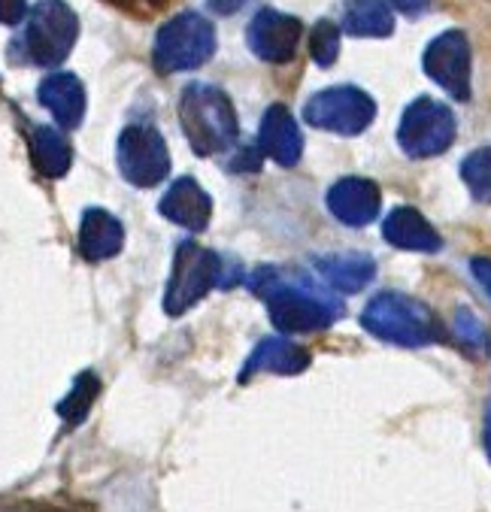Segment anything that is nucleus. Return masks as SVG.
Segmentation results:
<instances>
[{
	"label": "nucleus",
	"instance_id": "1",
	"mask_svg": "<svg viewBox=\"0 0 491 512\" xmlns=\"http://www.w3.org/2000/svg\"><path fill=\"white\" fill-rule=\"evenodd\" d=\"M258 279L255 291L267 297L270 319L282 334L325 331L343 316L340 300L304 276H273V270H261Z\"/></svg>",
	"mask_w": 491,
	"mask_h": 512
},
{
	"label": "nucleus",
	"instance_id": "2",
	"mask_svg": "<svg viewBox=\"0 0 491 512\" xmlns=\"http://www.w3.org/2000/svg\"><path fill=\"white\" fill-rule=\"evenodd\" d=\"M361 325L373 337H379L385 343H395V346H407V349H419V346L446 340L440 319L422 300L401 294V291L376 294L367 303V310L361 313Z\"/></svg>",
	"mask_w": 491,
	"mask_h": 512
},
{
	"label": "nucleus",
	"instance_id": "3",
	"mask_svg": "<svg viewBox=\"0 0 491 512\" xmlns=\"http://www.w3.org/2000/svg\"><path fill=\"white\" fill-rule=\"evenodd\" d=\"M182 128L188 134V143L198 155H213L234 143L237 137V116L225 91L213 85H188L182 94Z\"/></svg>",
	"mask_w": 491,
	"mask_h": 512
},
{
	"label": "nucleus",
	"instance_id": "4",
	"mask_svg": "<svg viewBox=\"0 0 491 512\" xmlns=\"http://www.w3.org/2000/svg\"><path fill=\"white\" fill-rule=\"evenodd\" d=\"M76 34H79V22L64 0H40L34 13L28 16V25L16 40L13 52H22V61L28 64L55 67L70 55Z\"/></svg>",
	"mask_w": 491,
	"mask_h": 512
},
{
	"label": "nucleus",
	"instance_id": "5",
	"mask_svg": "<svg viewBox=\"0 0 491 512\" xmlns=\"http://www.w3.org/2000/svg\"><path fill=\"white\" fill-rule=\"evenodd\" d=\"M304 119L319 131L355 137L373 125L376 104L367 91H361L355 85H334V88H325L307 100Z\"/></svg>",
	"mask_w": 491,
	"mask_h": 512
},
{
	"label": "nucleus",
	"instance_id": "6",
	"mask_svg": "<svg viewBox=\"0 0 491 512\" xmlns=\"http://www.w3.org/2000/svg\"><path fill=\"white\" fill-rule=\"evenodd\" d=\"M216 52V31L210 19L198 13H182L170 19L155 40V64L164 73L201 67Z\"/></svg>",
	"mask_w": 491,
	"mask_h": 512
},
{
	"label": "nucleus",
	"instance_id": "7",
	"mask_svg": "<svg viewBox=\"0 0 491 512\" xmlns=\"http://www.w3.org/2000/svg\"><path fill=\"white\" fill-rule=\"evenodd\" d=\"M455 113L434 97H419L404 110L398 125V143L410 158L443 155L455 143Z\"/></svg>",
	"mask_w": 491,
	"mask_h": 512
},
{
	"label": "nucleus",
	"instance_id": "8",
	"mask_svg": "<svg viewBox=\"0 0 491 512\" xmlns=\"http://www.w3.org/2000/svg\"><path fill=\"white\" fill-rule=\"evenodd\" d=\"M470 61V40L464 31H443L422 55L428 79H434L455 100H470Z\"/></svg>",
	"mask_w": 491,
	"mask_h": 512
},
{
	"label": "nucleus",
	"instance_id": "9",
	"mask_svg": "<svg viewBox=\"0 0 491 512\" xmlns=\"http://www.w3.org/2000/svg\"><path fill=\"white\" fill-rule=\"evenodd\" d=\"M228 279L222 273V261L219 255L194 246V243H185L176 255V267H173V282H170V291H167V306L170 313H182L188 306L204 297L216 282Z\"/></svg>",
	"mask_w": 491,
	"mask_h": 512
},
{
	"label": "nucleus",
	"instance_id": "10",
	"mask_svg": "<svg viewBox=\"0 0 491 512\" xmlns=\"http://www.w3.org/2000/svg\"><path fill=\"white\" fill-rule=\"evenodd\" d=\"M119 167L134 185H155L167 176L170 155L161 134L149 125H131L119 137Z\"/></svg>",
	"mask_w": 491,
	"mask_h": 512
},
{
	"label": "nucleus",
	"instance_id": "11",
	"mask_svg": "<svg viewBox=\"0 0 491 512\" xmlns=\"http://www.w3.org/2000/svg\"><path fill=\"white\" fill-rule=\"evenodd\" d=\"M301 34H304V25L298 19L276 13V10H261L246 31L252 52L270 64L291 61L294 49H298V43H301Z\"/></svg>",
	"mask_w": 491,
	"mask_h": 512
},
{
	"label": "nucleus",
	"instance_id": "12",
	"mask_svg": "<svg viewBox=\"0 0 491 512\" xmlns=\"http://www.w3.org/2000/svg\"><path fill=\"white\" fill-rule=\"evenodd\" d=\"M379 185L361 176H349L340 179L331 191H328V210L352 228H364L379 216Z\"/></svg>",
	"mask_w": 491,
	"mask_h": 512
},
{
	"label": "nucleus",
	"instance_id": "13",
	"mask_svg": "<svg viewBox=\"0 0 491 512\" xmlns=\"http://www.w3.org/2000/svg\"><path fill=\"white\" fill-rule=\"evenodd\" d=\"M382 237L404 252H428L431 255V252L443 249V240L434 231V225L413 207L391 210L382 222Z\"/></svg>",
	"mask_w": 491,
	"mask_h": 512
},
{
	"label": "nucleus",
	"instance_id": "14",
	"mask_svg": "<svg viewBox=\"0 0 491 512\" xmlns=\"http://www.w3.org/2000/svg\"><path fill=\"white\" fill-rule=\"evenodd\" d=\"M258 146L264 155H270L273 161L285 164V167H294L301 161V152H304V137L298 131V122L288 116L285 107H270L261 119V137H258Z\"/></svg>",
	"mask_w": 491,
	"mask_h": 512
},
{
	"label": "nucleus",
	"instance_id": "15",
	"mask_svg": "<svg viewBox=\"0 0 491 512\" xmlns=\"http://www.w3.org/2000/svg\"><path fill=\"white\" fill-rule=\"evenodd\" d=\"M40 104L64 125V128H76L82 122L85 113V91L82 82L73 73H52L43 85H40Z\"/></svg>",
	"mask_w": 491,
	"mask_h": 512
},
{
	"label": "nucleus",
	"instance_id": "16",
	"mask_svg": "<svg viewBox=\"0 0 491 512\" xmlns=\"http://www.w3.org/2000/svg\"><path fill=\"white\" fill-rule=\"evenodd\" d=\"M161 213L188 231H201L210 222V197L198 188L194 179H182L161 200Z\"/></svg>",
	"mask_w": 491,
	"mask_h": 512
},
{
	"label": "nucleus",
	"instance_id": "17",
	"mask_svg": "<svg viewBox=\"0 0 491 512\" xmlns=\"http://www.w3.org/2000/svg\"><path fill=\"white\" fill-rule=\"evenodd\" d=\"M307 364H310L307 349L294 346L291 340L273 337V340H264V343L255 349L249 367L243 370V382H246L252 373H282V376H291V373L307 370Z\"/></svg>",
	"mask_w": 491,
	"mask_h": 512
},
{
	"label": "nucleus",
	"instance_id": "18",
	"mask_svg": "<svg viewBox=\"0 0 491 512\" xmlns=\"http://www.w3.org/2000/svg\"><path fill=\"white\" fill-rule=\"evenodd\" d=\"M316 270L331 288H340L346 294L361 291L376 276V264L367 255H328L316 261Z\"/></svg>",
	"mask_w": 491,
	"mask_h": 512
},
{
	"label": "nucleus",
	"instance_id": "19",
	"mask_svg": "<svg viewBox=\"0 0 491 512\" xmlns=\"http://www.w3.org/2000/svg\"><path fill=\"white\" fill-rule=\"evenodd\" d=\"M79 246H82L85 258H91V261L110 258L122 249V225L104 210H91L82 222Z\"/></svg>",
	"mask_w": 491,
	"mask_h": 512
},
{
	"label": "nucleus",
	"instance_id": "20",
	"mask_svg": "<svg viewBox=\"0 0 491 512\" xmlns=\"http://www.w3.org/2000/svg\"><path fill=\"white\" fill-rule=\"evenodd\" d=\"M343 28L352 37H388L395 31V16L385 0H349L343 10Z\"/></svg>",
	"mask_w": 491,
	"mask_h": 512
},
{
	"label": "nucleus",
	"instance_id": "21",
	"mask_svg": "<svg viewBox=\"0 0 491 512\" xmlns=\"http://www.w3.org/2000/svg\"><path fill=\"white\" fill-rule=\"evenodd\" d=\"M31 155H34L37 167L46 176H61L70 167V158H73L70 143L64 140V134H58L55 128H46V125L31 128Z\"/></svg>",
	"mask_w": 491,
	"mask_h": 512
},
{
	"label": "nucleus",
	"instance_id": "22",
	"mask_svg": "<svg viewBox=\"0 0 491 512\" xmlns=\"http://www.w3.org/2000/svg\"><path fill=\"white\" fill-rule=\"evenodd\" d=\"M97 391H101V382H97V376H94V373H82V376L73 382L70 394L58 403V416H61L70 428L82 425L85 416L91 413V403H94Z\"/></svg>",
	"mask_w": 491,
	"mask_h": 512
},
{
	"label": "nucleus",
	"instance_id": "23",
	"mask_svg": "<svg viewBox=\"0 0 491 512\" xmlns=\"http://www.w3.org/2000/svg\"><path fill=\"white\" fill-rule=\"evenodd\" d=\"M461 179L473 194V200L491 203V146L476 149L461 161Z\"/></svg>",
	"mask_w": 491,
	"mask_h": 512
},
{
	"label": "nucleus",
	"instance_id": "24",
	"mask_svg": "<svg viewBox=\"0 0 491 512\" xmlns=\"http://www.w3.org/2000/svg\"><path fill=\"white\" fill-rule=\"evenodd\" d=\"M455 337H458V346H461L470 358H482V355L488 352L485 325L467 310V306H458V313H455Z\"/></svg>",
	"mask_w": 491,
	"mask_h": 512
},
{
	"label": "nucleus",
	"instance_id": "25",
	"mask_svg": "<svg viewBox=\"0 0 491 512\" xmlns=\"http://www.w3.org/2000/svg\"><path fill=\"white\" fill-rule=\"evenodd\" d=\"M310 52H313V61L319 67H331L340 55V31L334 22H319L313 28V40H310Z\"/></svg>",
	"mask_w": 491,
	"mask_h": 512
},
{
	"label": "nucleus",
	"instance_id": "26",
	"mask_svg": "<svg viewBox=\"0 0 491 512\" xmlns=\"http://www.w3.org/2000/svg\"><path fill=\"white\" fill-rule=\"evenodd\" d=\"M25 19V0H0V25H19Z\"/></svg>",
	"mask_w": 491,
	"mask_h": 512
},
{
	"label": "nucleus",
	"instance_id": "27",
	"mask_svg": "<svg viewBox=\"0 0 491 512\" xmlns=\"http://www.w3.org/2000/svg\"><path fill=\"white\" fill-rule=\"evenodd\" d=\"M391 7H395L398 13L410 16V19H419L431 10V0H388Z\"/></svg>",
	"mask_w": 491,
	"mask_h": 512
},
{
	"label": "nucleus",
	"instance_id": "28",
	"mask_svg": "<svg viewBox=\"0 0 491 512\" xmlns=\"http://www.w3.org/2000/svg\"><path fill=\"white\" fill-rule=\"evenodd\" d=\"M470 270L479 279V285L491 294V258H473L470 261Z\"/></svg>",
	"mask_w": 491,
	"mask_h": 512
},
{
	"label": "nucleus",
	"instance_id": "29",
	"mask_svg": "<svg viewBox=\"0 0 491 512\" xmlns=\"http://www.w3.org/2000/svg\"><path fill=\"white\" fill-rule=\"evenodd\" d=\"M210 7L216 13H222V16H231V13H237L243 7V0H210Z\"/></svg>",
	"mask_w": 491,
	"mask_h": 512
},
{
	"label": "nucleus",
	"instance_id": "30",
	"mask_svg": "<svg viewBox=\"0 0 491 512\" xmlns=\"http://www.w3.org/2000/svg\"><path fill=\"white\" fill-rule=\"evenodd\" d=\"M485 449H488V458H491V406L485 413Z\"/></svg>",
	"mask_w": 491,
	"mask_h": 512
},
{
	"label": "nucleus",
	"instance_id": "31",
	"mask_svg": "<svg viewBox=\"0 0 491 512\" xmlns=\"http://www.w3.org/2000/svg\"><path fill=\"white\" fill-rule=\"evenodd\" d=\"M37 512H58V509H37Z\"/></svg>",
	"mask_w": 491,
	"mask_h": 512
}]
</instances>
